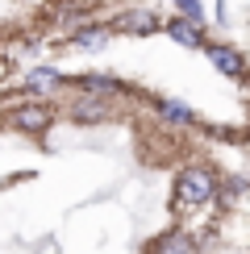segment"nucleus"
<instances>
[{"instance_id":"obj_4","label":"nucleus","mask_w":250,"mask_h":254,"mask_svg":"<svg viewBox=\"0 0 250 254\" xmlns=\"http://www.w3.org/2000/svg\"><path fill=\"white\" fill-rule=\"evenodd\" d=\"M117 29H125V34H150L159 21H154V13H121L117 21H113Z\"/></svg>"},{"instance_id":"obj_10","label":"nucleus","mask_w":250,"mask_h":254,"mask_svg":"<svg viewBox=\"0 0 250 254\" xmlns=\"http://www.w3.org/2000/svg\"><path fill=\"white\" fill-rule=\"evenodd\" d=\"M163 113H167L171 121H192V113H188V109H180V104H163Z\"/></svg>"},{"instance_id":"obj_3","label":"nucleus","mask_w":250,"mask_h":254,"mask_svg":"<svg viewBox=\"0 0 250 254\" xmlns=\"http://www.w3.org/2000/svg\"><path fill=\"white\" fill-rule=\"evenodd\" d=\"M150 254H196V242H192V234H184V229H171V234H163L150 246Z\"/></svg>"},{"instance_id":"obj_6","label":"nucleus","mask_w":250,"mask_h":254,"mask_svg":"<svg viewBox=\"0 0 250 254\" xmlns=\"http://www.w3.org/2000/svg\"><path fill=\"white\" fill-rule=\"evenodd\" d=\"M167 34H171L175 42H180V46H204V38L200 34H196V25H192V21H171V25H167Z\"/></svg>"},{"instance_id":"obj_9","label":"nucleus","mask_w":250,"mask_h":254,"mask_svg":"<svg viewBox=\"0 0 250 254\" xmlns=\"http://www.w3.org/2000/svg\"><path fill=\"white\" fill-rule=\"evenodd\" d=\"M175 4H180V8H184V13L192 17V21H200V17H204V8H200V0H175Z\"/></svg>"},{"instance_id":"obj_1","label":"nucleus","mask_w":250,"mask_h":254,"mask_svg":"<svg viewBox=\"0 0 250 254\" xmlns=\"http://www.w3.org/2000/svg\"><path fill=\"white\" fill-rule=\"evenodd\" d=\"M204 200H213V175H208L204 167L180 171V179H175V204L180 208H196V204H204Z\"/></svg>"},{"instance_id":"obj_7","label":"nucleus","mask_w":250,"mask_h":254,"mask_svg":"<svg viewBox=\"0 0 250 254\" xmlns=\"http://www.w3.org/2000/svg\"><path fill=\"white\" fill-rule=\"evenodd\" d=\"M104 113H109L104 100H79L75 109H71V117H75V121H104Z\"/></svg>"},{"instance_id":"obj_8","label":"nucleus","mask_w":250,"mask_h":254,"mask_svg":"<svg viewBox=\"0 0 250 254\" xmlns=\"http://www.w3.org/2000/svg\"><path fill=\"white\" fill-rule=\"evenodd\" d=\"M75 46H104V29H96V34H75Z\"/></svg>"},{"instance_id":"obj_5","label":"nucleus","mask_w":250,"mask_h":254,"mask_svg":"<svg viewBox=\"0 0 250 254\" xmlns=\"http://www.w3.org/2000/svg\"><path fill=\"white\" fill-rule=\"evenodd\" d=\"M208 59L217 63V71H221V75H238V71H242V59H238L229 46H208Z\"/></svg>"},{"instance_id":"obj_2","label":"nucleus","mask_w":250,"mask_h":254,"mask_svg":"<svg viewBox=\"0 0 250 254\" xmlns=\"http://www.w3.org/2000/svg\"><path fill=\"white\" fill-rule=\"evenodd\" d=\"M13 125L25 129V133H42L50 125V109L46 104H21V109L13 113Z\"/></svg>"},{"instance_id":"obj_11","label":"nucleus","mask_w":250,"mask_h":254,"mask_svg":"<svg viewBox=\"0 0 250 254\" xmlns=\"http://www.w3.org/2000/svg\"><path fill=\"white\" fill-rule=\"evenodd\" d=\"M0 71H4V59H0Z\"/></svg>"}]
</instances>
